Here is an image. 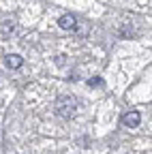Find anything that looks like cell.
Returning a JSON list of instances; mask_svg holds the SVG:
<instances>
[{
    "label": "cell",
    "instance_id": "1",
    "mask_svg": "<svg viewBox=\"0 0 152 154\" xmlns=\"http://www.w3.org/2000/svg\"><path fill=\"white\" fill-rule=\"evenodd\" d=\"M75 109H77V101H75L73 96H62V99L56 101V113H58L60 118H73Z\"/></svg>",
    "mask_w": 152,
    "mask_h": 154
},
{
    "label": "cell",
    "instance_id": "2",
    "mask_svg": "<svg viewBox=\"0 0 152 154\" xmlns=\"http://www.w3.org/2000/svg\"><path fill=\"white\" fill-rule=\"evenodd\" d=\"M139 122H141V113H139V111H129V113L122 116V124L129 126V128L139 126Z\"/></svg>",
    "mask_w": 152,
    "mask_h": 154
},
{
    "label": "cell",
    "instance_id": "3",
    "mask_svg": "<svg viewBox=\"0 0 152 154\" xmlns=\"http://www.w3.org/2000/svg\"><path fill=\"white\" fill-rule=\"evenodd\" d=\"M58 26L62 30H75V28H77V19H75V15H71V13H64L58 19Z\"/></svg>",
    "mask_w": 152,
    "mask_h": 154
},
{
    "label": "cell",
    "instance_id": "4",
    "mask_svg": "<svg viewBox=\"0 0 152 154\" xmlns=\"http://www.w3.org/2000/svg\"><path fill=\"white\" fill-rule=\"evenodd\" d=\"M5 64H7L9 69H20V66L24 64V58H22L20 54H9V56L5 58Z\"/></svg>",
    "mask_w": 152,
    "mask_h": 154
},
{
    "label": "cell",
    "instance_id": "5",
    "mask_svg": "<svg viewBox=\"0 0 152 154\" xmlns=\"http://www.w3.org/2000/svg\"><path fill=\"white\" fill-rule=\"evenodd\" d=\"M11 30H13V22H5V26H2V36H9Z\"/></svg>",
    "mask_w": 152,
    "mask_h": 154
},
{
    "label": "cell",
    "instance_id": "6",
    "mask_svg": "<svg viewBox=\"0 0 152 154\" xmlns=\"http://www.w3.org/2000/svg\"><path fill=\"white\" fill-rule=\"evenodd\" d=\"M88 86H103V79L101 77H92V79H88Z\"/></svg>",
    "mask_w": 152,
    "mask_h": 154
}]
</instances>
